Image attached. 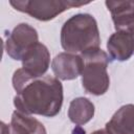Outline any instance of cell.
Here are the masks:
<instances>
[{"mask_svg":"<svg viewBox=\"0 0 134 134\" xmlns=\"http://www.w3.org/2000/svg\"><path fill=\"white\" fill-rule=\"evenodd\" d=\"M13 87L17 92L14 105L18 111L46 117H53L61 111L63 86L59 79L50 75L31 77L20 68L14 72Z\"/></svg>","mask_w":134,"mask_h":134,"instance_id":"6da1fadb","label":"cell"},{"mask_svg":"<svg viewBox=\"0 0 134 134\" xmlns=\"http://www.w3.org/2000/svg\"><path fill=\"white\" fill-rule=\"evenodd\" d=\"M100 38L96 20L89 14L70 17L61 29V45L66 52L82 54L99 48Z\"/></svg>","mask_w":134,"mask_h":134,"instance_id":"7a4b0ae2","label":"cell"},{"mask_svg":"<svg viewBox=\"0 0 134 134\" xmlns=\"http://www.w3.org/2000/svg\"><path fill=\"white\" fill-rule=\"evenodd\" d=\"M83 60L82 85L84 90L92 95H103L107 92L110 85L107 67L109 55L96 48L80 54Z\"/></svg>","mask_w":134,"mask_h":134,"instance_id":"3957f363","label":"cell"},{"mask_svg":"<svg viewBox=\"0 0 134 134\" xmlns=\"http://www.w3.org/2000/svg\"><path fill=\"white\" fill-rule=\"evenodd\" d=\"M89 2H77L71 0H12L9 4L19 12L25 13L40 21H49L63 12Z\"/></svg>","mask_w":134,"mask_h":134,"instance_id":"277c9868","label":"cell"},{"mask_svg":"<svg viewBox=\"0 0 134 134\" xmlns=\"http://www.w3.org/2000/svg\"><path fill=\"white\" fill-rule=\"evenodd\" d=\"M38 42L37 30L27 23H20L7 37L5 50L13 60L21 61L26 51Z\"/></svg>","mask_w":134,"mask_h":134,"instance_id":"5b68a950","label":"cell"},{"mask_svg":"<svg viewBox=\"0 0 134 134\" xmlns=\"http://www.w3.org/2000/svg\"><path fill=\"white\" fill-rule=\"evenodd\" d=\"M22 69L31 77L43 76L48 70L50 54L47 47L38 42L31 46L22 58Z\"/></svg>","mask_w":134,"mask_h":134,"instance_id":"8992f818","label":"cell"},{"mask_svg":"<svg viewBox=\"0 0 134 134\" xmlns=\"http://www.w3.org/2000/svg\"><path fill=\"white\" fill-rule=\"evenodd\" d=\"M51 69L57 79L63 81L74 80L82 74L83 60L80 54L61 52L53 58Z\"/></svg>","mask_w":134,"mask_h":134,"instance_id":"52a82bcc","label":"cell"},{"mask_svg":"<svg viewBox=\"0 0 134 134\" xmlns=\"http://www.w3.org/2000/svg\"><path fill=\"white\" fill-rule=\"evenodd\" d=\"M116 31H134V1H106Z\"/></svg>","mask_w":134,"mask_h":134,"instance_id":"ba28073f","label":"cell"},{"mask_svg":"<svg viewBox=\"0 0 134 134\" xmlns=\"http://www.w3.org/2000/svg\"><path fill=\"white\" fill-rule=\"evenodd\" d=\"M107 49L112 59L127 61L134 52V36L128 31H115L107 42Z\"/></svg>","mask_w":134,"mask_h":134,"instance_id":"9c48e42d","label":"cell"},{"mask_svg":"<svg viewBox=\"0 0 134 134\" xmlns=\"http://www.w3.org/2000/svg\"><path fill=\"white\" fill-rule=\"evenodd\" d=\"M108 134H134V105L121 106L106 124Z\"/></svg>","mask_w":134,"mask_h":134,"instance_id":"30bf717a","label":"cell"},{"mask_svg":"<svg viewBox=\"0 0 134 134\" xmlns=\"http://www.w3.org/2000/svg\"><path fill=\"white\" fill-rule=\"evenodd\" d=\"M10 130L12 134H46V129L42 122L18 110L12 114Z\"/></svg>","mask_w":134,"mask_h":134,"instance_id":"8fae6325","label":"cell"},{"mask_svg":"<svg viewBox=\"0 0 134 134\" xmlns=\"http://www.w3.org/2000/svg\"><path fill=\"white\" fill-rule=\"evenodd\" d=\"M94 116V105L86 97H76L71 100L68 117L75 125H85Z\"/></svg>","mask_w":134,"mask_h":134,"instance_id":"7c38bea8","label":"cell"},{"mask_svg":"<svg viewBox=\"0 0 134 134\" xmlns=\"http://www.w3.org/2000/svg\"><path fill=\"white\" fill-rule=\"evenodd\" d=\"M1 133H2V134H12L10 126H7L6 124H4V122L2 121V122H1Z\"/></svg>","mask_w":134,"mask_h":134,"instance_id":"4fadbf2b","label":"cell"},{"mask_svg":"<svg viewBox=\"0 0 134 134\" xmlns=\"http://www.w3.org/2000/svg\"><path fill=\"white\" fill-rule=\"evenodd\" d=\"M91 134H108L106 130H96L94 132H92Z\"/></svg>","mask_w":134,"mask_h":134,"instance_id":"5bb4252c","label":"cell"},{"mask_svg":"<svg viewBox=\"0 0 134 134\" xmlns=\"http://www.w3.org/2000/svg\"><path fill=\"white\" fill-rule=\"evenodd\" d=\"M132 35H133V36H134V31H133V34H132Z\"/></svg>","mask_w":134,"mask_h":134,"instance_id":"9a60e30c","label":"cell"}]
</instances>
